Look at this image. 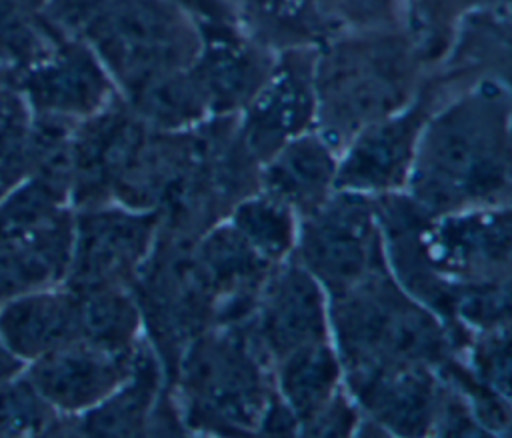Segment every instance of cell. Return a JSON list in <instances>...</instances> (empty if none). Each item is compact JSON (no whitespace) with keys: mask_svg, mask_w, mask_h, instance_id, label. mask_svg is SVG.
Masks as SVG:
<instances>
[{"mask_svg":"<svg viewBox=\"0 0 512 438\" xmlns=\"http://www.w3.org/2000/svg\"><path fill=\"white\" fill-rule=\"evenodd\" d=\"M272 66L274 60L220 24L208 38L200 32V48L190 72L212 114L244 108L268 78Z\"/></svg>","mask_w":512,"mask_h":438,"instance_id":"obj_14","label":"cell"},{"mask_svg":"<svg viewBox=\"0 0 512 438\" xmlns=\"http://www.w3.org/2000/svg\"><path fill=\"white\" fill-rule=\"evenodd\" d=\"M266 364L270 360L246 322L218 324L190 338L178 360L184 420L208 430L256 432L274 392Z\"/></svg>","mask_w":512,"mask_h":438,"instance_id":"obj_4","label":"cell"},{"mask_svg":"<svg viewBox=\"0 0 512 438\" xmlns=\"http://www.w3.org/2000/svg\"><path fill=\"white\" fill-rule=\"evenodd\" d=\"M424 122V108L414 104L352 134L348 148L338 156L336 190L366 196L400 192L408 182Z\"/></svg>","mask_w":512,"mask_h":438,"instance_id":"obj_10","label":"cell"},{"mask_svg":"<svg viewBox=\"0 0 512 438\" xmlns=\"http://www.w3.org/2000/svg\"><path fill=\"white\" fill-rule=\"evenodd\" d=\"M160 210L124 204L84 206L74 216L66 286H132L152 256Z\"/></svg>","mask_w":512,"mask_h":438,"instance_id":"obj_6","label":"cell"},{"mask_svg":"<svg viewBox=\"0 0 512 438\" xmlns=\"http://www.w3.org/2000/svg\"><path fill=\"white\" fill-rule=\"evenodd\" d=\"M22 368V358H18L0 336V382L14 378V374Z\"/></svg>","mask_w":512,"mask_h":438,"instance_id":"obj_25","label":"cell"},{"mask_svg":"<svg viewBox=\"0 0 512 438\" xmlns=\"http://www.w3.org/2000/svg\"><path fill=\"white\" fill-rule=\"evenodd\" d=\"M508 98L476 88L426 118L406 186L424 210L446 214L506 204Z\"/></svg>","mask_w":512,"mask_h":438,"instance_id":"obj_1","label":"cell"},{"mask_svg":"<svg viewBox=\"0 0 512 438\" xmlns=\"http://www.w3.org/2000/svg\"><path fill=\"white\" fill-rule=\"evenodd\" d=\"M56 424V410L28 378L0 382V436L50 432Z\"/></svg>","mask_w":512,"mask_h":438,"instance_id":"obj_23","label":"cell"},{"mask_svg":"<svg viewBox=\"0 0 512 438\" xmlns=\"http://www.w3.org/2000/svg\"><path fill=\"white\" fill-rule=\"evenodd\" d=\"M44 16L20 0H0V68L16 76L40 62L62 38Z\"/></svg>","mask_w":512,"mask_h":438,"instance_id":"obj_22","label":"cell"},{"mask_svg":"<svg viewBox=\"0 0 512 438\" xmlns=\"http://www.w3.org/2000/svg\"><path fill=\"white\" fill-rule=\"evenodd\" d=\"M290 258L320 282L328 300L388 268L374 196L334 190L300 218Z\"/></svg>","mask_w":512,"mask_h":438,"instance_id":"obj_5","label":"cell"},{"mask_svg":"<svg viewBox=\"0 0 512 438\" xmlns=\"http://www.w3.org/2000/svg\"><path fill=\"white\" fill-rule=\"evenodd\" d=\"M314 70L316 64L304 50L286 54L274 62L268 78L244 106L242 144L256 164L310 128L318 112Z\"/></svg>","mask_w":512,"mask_h":438,"instance_id":"obj_9","label":"cell"},{"mask_svg":"<svg viewBox=\"0 0 512 438\" xmlns=\"http://www.w3.org/2000/svg\"><path fill=\"white\" fill-rule=\"evenodd\" d=\"M228 222L268 264L276 266L292 256L300 220L276 198L264 192L244 196L234 204Z\"/></svg>","mask_w":512,"mask_h":438,"instance_id":"obj_21","label":"cell"},{"mask_svg":"<svg viewBox=\"0 0 512 438\" xmlns=\"http://www.w3.org/2000/svg\"><path fill=\"white\" fill-rule=\"evenodd\" d=\"M330 302V338L344 374L394 364L438 366L450 334L428 306L412 298L388 268Z\"/></svg>","mask_w":512,"mask_h":438,"instance_id":"obj_3","label":"cell"},{"mask_svg":"<svg viewBox=\"0 0 512 438\" xmlns=\"http://www.w3.org/2000/svg\"><path fill=\"white\" fill-rule=\"evenodd\" d=\"M0 336L22 360H36L80 340L76 292L70 286L38 288L10 298L0 312Z\"/></svg>","mask_w":512,"mask_h":438,"instance_id":"obj_16","label":"cell"},{"mask_svg":"<svg viewBox=\"0 0 512 438\" xmlns=\"http://www.w3.org/2000/svg\"><path fill=\"white\" fill-rule=\"evenodd\" d=\"M162 366L152 344L138 342L128 376L96 406L82 412L78 432L106 436H138L160 410Z\"/></svg>","mask_w":512,"mask_h":438,"instance_id":"obj_17","label":"cell"},{"mask_svg":"<svg viewBox=\"0 0 512 438\" xmlns=\"http://www.w3.org/2000/svg\"><path fill=\"white\" fill-rule=\"evenodd\" d=\"M270 366L296 348L330 340V302L320 282L292 258L264 280L248 322Z\"/></svg>","mask_w":512,"mask_h":438,"instance_id":"obj_8","label":"cell"},{"mask_svg":"<svg viewBox=\"0 0 512 438\" xmlns=\"http://www.w3.org/2000/svg\"><path fill=\"white\" fill-rule=\"evenodd\" d=\"M48 2H50V0H48Z\"/></svg>","mask_w":512,"mask_h":438,"instance_id":"obj_26","label":"cell"},{"mask_svg":"<svg viewBox=\"0 0 512 438\" xmlns=\"http://www.w3.org/2000/svg\"><path fill=\"white\" fill-rule=\"evenodd\" d=\"M344 386L380 432L400 436L432 434L440 394L434 366L394 364L344 374Z\"/></svg>","mask_w":512,"mask_h":438,"instance_id":"obj_11","label":"cell"},{"mask_svg":"<svg viewBox=\"0 0 512 438\" xmlns=\"http://www.w3.org/2000/svg\"><path fill=\"white\" fill-rule=\"evenodd\" d=\"M72 240L74 216L66 208L22 236L0 238V302L64 280Z\"/></svg>","mask_w":512,"mask_h":438,"instance_id":"obj_15","label":"cell"},{"mask_svg":"<svg viewBox=\"0 0 512 438\" xmlns=\"http://www.w3.org/2000/svg\"><path fill=\"white\" fill-rule=\"evenodd\" d=\"M128 108L150 128L182 132L210 116L190 66L156 74L124 92Z\"/></svg>","mask_w":512,"mask_h":438,"instance_id":"obj_19","label":"cell"},{"mask_svg":"<svg viewBox=\"0 0 512 438\" xmlns=\"http://www.w3.org/2000/svg\"><path fill=\"white\" fill-rule=\"evenodd\" d=\"M72 290L78 300L80 340L114 352H132L136 348L144 336V316L128 286Z\"/></svg>","mask_w":512,"mask_h":438,"instance_id":"obj_20","label":"cell"},{"mask_svg":"<svg viewBox=\"0 0 512 438\" xmlns=\"http://www.w3.org/2000/svg\"><path fill=\"white\" fill-rule=\"evenodd\" d=\"M338 154L316 132H302L270 154L258 170L260 192L286 204L298 220L318 210L336 190Z\"/></svg>","mask_w":512,"mask_h":438,"instance_id":"obj_13","label":"cell"},{"mask_svg":"<svg viewBox=\"0 0 512 438\" xmlns=\"http://www.w3.org/2000/svg\"><path fill=\"white\" fill-rule=\"evenodd\" d=\"M134 350L114 352L76 340L36 358L28 380L54 410L82 414L128 376Z\"/></svg>","mask_w":512,"mask_h":438,"instance_id":"obj_12","label":"cell"},{"mask_svg":"<svg viewBox=\"0 0 512 438\" xmlns=\"http://www.w3.org/2000/svg\"><path fill=\"white\" fill-rule=\"evenodd\" d=\"M272 384L302 430L344 390V370L330 340L292 350L272 364Z\"/></svg>","mask_w":512,"mask_h":438,"instance_id":"obj_18","label":"cell"},{"mask_svg":"<svg viewBox=\"0 0 512 438\" xmlns=\"http://www.w3.org/2000/svg\"><path fill=\"white\" fill-rule=\"evenodd\" d=\"M508 326L478 332V340L470 352V368L466 372L490 388L492 392L508 398L510 380V350H508Z\"/></svg>","mask_w":512,"mask_h":438,"instance_id":"obj_24","label":"cell"},{"mask_svg":"<svg viewBox=\"0 0 512 438\" xmlns=\"http://www.w3.org/2000/svg\"><path fill=\"white\" fill-rule=\"evenodd\" d=\"M46 16L84 40L122 92L190 66L200 48L196 20L170 0H66L50 4Z\"/></svg>","mask_w":512,"mask_h":438,"instance_id":"obj_2","label":"cell"},{"mask_svg":"<svg viewBox=\"0 0 512 438\" xmlns=\"http://www.w3.org/2000/svg\"><path fill=\"white\" fill-rule=\"evenodd\" d=\"M34 116L80 122L116 100V84L96 52L80 38L62 36L28 70L10 76Z\"/></svg>","mask_w":512,"mask_h":438,"instance_id":"obj_7","label":"cell"}]
</instances>
